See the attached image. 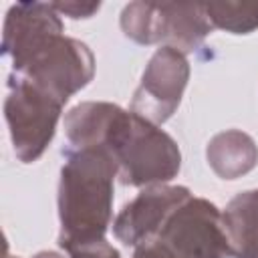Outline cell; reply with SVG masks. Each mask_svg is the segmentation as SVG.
Listing matches in <instances>:
<instances>
[{
	"label": "cell",
	"mask_w": 258,
	"mask_h": 258,
	"mask_svg": "<svg viewBox=\"0 0 258 258\" xmlns=\"http://www.w3.org/2000/svg\"><path fill=\"white\" fill-rule=\"evenodd\" d=\"M58 183V246L69 258H121L107 242L117 163L107 149H67Z\"/></svg>",
	"instance_id": "1"
},
{
	"label": "cell",
	"mask_w": 258,
	"mask_h": 258,
	"mask_svg": "<svg viewBox=\"0 0 258 258\" xmlns=\"http://www.w3.org/2000/svg\"><path fill=\"white\" fill-rule=\"evenodd\" d=\"M105 149L117 163L121 183L149 187L171 181L181 167L175 139L155 123L121 109L109 129Z\"/></svg>",
	"instance_id": "2"
},
{
	"label": "cell",
	"mask_w": 258,
	"mask_h": 258,
	"mask_svg": "<svg viewBox=\"0 0 258 258\" xmlns=\"http://www.w3.org/2000/svg\"><path fill=\"white\" fill-rule=\"evenodd\" d=\"M62 107L58 99L34 83L10 75L4 117L14 153L22 163H32L46 151L54 137Z\"/></svg>",
	"instance_id": "3"
},
{
	"label": "cell",
	"mask_w": 258,
	"mask_h": 258,
	"mask_svg": "<svg viewBox=\"0 0 258 258\" xmlns=\"http://www.w3.org/2000/svg\"><path fill=\"white\" fill-rule=\"evenodd\" d=\"M12 75L34 83L64 105L91 83L95 56L85 42L64 36L62 32L48 38L18 67H12Z\"/></svg>",
	"instance_id": "4"
},
{
	"label": "cell",
	"mask_w": 258,
	"mask_h": 258,
	"mask_svg": "<svg viewBox=\"0 0 258 258\" xmlns=\"http://www.w3.org/2000/svg\"><path fill=\"white\" fill-rule=\"evenodd\" d=\"M153 244L165 258H232L222 212L206 198L185 200L165 220Z\"/></svg>",
	"instance_id": "5"
},
{
	"label": "cell",
	"mask_w": 258,
	"mask_h": 258,
	"mask_svg": "<svg viewBox=\"0 0 258 258\" xmlns=\"http://www.w3.org/2000/svg\"><path fill=\"white\" fill-rule=\"evenodd\" d=\"M187 81L189 62L185 54L169 46L157 48L143 71L137 91L133 93L129 111L155 125L165 123L177 111Z\"/></svg>",
	"instance_id": "6"
},
{
	"label": "cell",
	"mask_w": 258,
	"mask_h": 258,
	"mask_svg": "<svg viewBox=\"0 0 258 258\" xmlns=\"http://www.w3.org/2000/svg\"><path fill=\"white\" fill-rule=\"evenodd\" d=\"M189 198L191 194L183 185L159 183L145 187L113 220L115 238L131 248L153 242L165 220Z\"/></svg>",
	"instance_id": "7"
},
{
	"label": "cell",
	"mask_w": 258,
	"mask_h": 258,
	"mask_svg": "<svg viewBox=\"0 0 258 258\" xmlns=\"http://www.w3.org/2000/svg\"><path fill=\"white\" fill-rule=\"evenodd\" d=\"M60 14L48 2H16L4 18L2 54L18 67L48 38L62 34Z\"/></svg>",
	"instance_id": "8"
},
{
	"label": "cell",
	"mask_w": 258,
	"mask_h": 258,
	"mask_svg": "<svg viewBox=\"0 0 258 258\" xmlns=\"http://www.w3.org/2000/svg\"><path fill=\"white\" fill-rule=\"evenodd\" d=\"M161 10V46L194 52L212 32V22L204 2H159Z\"/></svg>",
	"instance_id": "9"
},
{
	"label": "cell",
	"mask_w": 258,
	"mask_h": 258,
	"mask_svg": "<svg viewBox=\"0 0 258 258\" xmlns=\"http://www.w3.org/2000/svg\"><path fill=\"white\" fill-rule=\"evenodd\" d=\"M121 111L107 101H85L64 115V135L73 149H105L109 129Z\"/></svg>",
	"instance_id": "10"
},
{
	"label": "cell",
	"mask_w": 258,
	"mask_h": 258,
	"mask_svg": "<svg viewBox=\"0 0 258 258\" xmlns=\"http://www.w3.org/2000/svg\"><path fill=\"white\" fill-rule=\"evenodd\" d=\"M206 157L218 177L238 179L256 167L258 145L248 133L240 129H228L208 141Z\"/></svg>",
	"instance_id": "11"
},
{
	"label": "cell",
	"mask_w": 258,
	"mask_h": 258,
	"mask_svg": "<svg viewBox=\"0 0 258 258\" xmlns=\"http://www.w3.org/2000/svg\"><path fill=\"white\" fill-rule=\"evenodd\" d=\"M232 258H258V189L232 198L222 212Z\"/></svg>",
	"instance_id": "12"
},
{
	"label": "cell",
	"mask_w": 258,
	"mask_h": 258,
	"mask_svg": "<svg viewBox=\"0 0 258 258\" xmlns=\"http://www.w3.org/2000/svg\"><path fill=\"white\" fill-rule=\"evenodd\" d=\"M121 30L137 44L161 42L159 2H131L121 12Z\"/></svg>",
	"instance_id": "13"
},
{
	"label": "cell",
	"mask_w": 258,
	"mask_h": 258,
	"mask_svg": "<svg viewBox=\"0 0 258 258\" xmlns=\"http://www.w3.org/2000/svg\"><path fill=\"white\" fill-rule=\"evenodd\" d=\"M206 14L214 28L248 34L258 28V2H204Z\"/></svg>",
	"instance_id": "14"
},
{
	"label": "cell",
	"mask_w": 258,
	"mask_h": 258,
	"mask_svg": "<svg viewBox=\"0 0 258 258\" xmlns=\"http://www.w3.org/2000/svg\"><path fill=\"white\" fill-rule=\"evenodd\" d=\"M50 4L58 14H64V16H71V18H91L101 8V2H77V0L50 2Z\"/></svg>",
	"instance_id": "15"
},
{
	"label": "cell",
	"mask_w": 258,
	"mask_h": 258,
	"mask_svg": "<svg viewBox=\"0 0 258 258\" xmlns=\"http://www.w3.org/2000/svg\"><path fill=\"white\" fill-rule=\"evenodd\" d=\"M133 258H165V256L159 252V248L153 242H149V244H143V246L135 248Z\"/></svg>",
	"instance_id": "16"
},
{
	"label": "cell",
	"mask_w": 258,
	"mask_h": 258,
	"mask_svg": "<svg viewBox=\"0 0 258 258\" xmlns=\"http://www.w3.org/2000/svg\"><path fill=\"white\" fill-rule=\"evenodd\" d=\"M32 258H69V256H62V254H58V252H50V250H44V252H38V254H34Z\"/></svg>",
	"instance_id": "17"
},
{
	"label": "cell",
	"mask_w": 258,
	"mask_h": 258,
	"mask_svg": "<svg viewBox=\"0 0 258 258\" xmlns=\"http://www.w3.org/2000/svg\"><path fill=\"white\" fill-rule=\"evenodd\" d=\"M6 258H14V256H6ZM16 258H18V256H16Z\"/></svg>",
	"instance_id": "18"
}]
</instances>
